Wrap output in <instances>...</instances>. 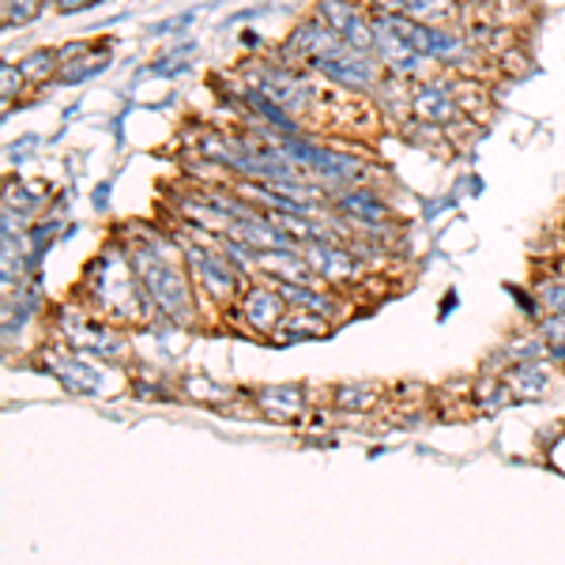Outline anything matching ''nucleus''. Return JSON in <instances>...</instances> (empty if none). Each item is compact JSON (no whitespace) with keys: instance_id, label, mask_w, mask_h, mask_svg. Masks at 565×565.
<instances>
[{"instance_id":"1","label":"nucleus","mask_w":565,"mask_h":565,"mask_svg":"<svg viewBox=\"0 0 565 565\" xmlns=\"http://www.w3.org/2000/svg\"><path fill=\"white\" fill-rule=\"evenodd\" d=\"M84 306L103 321L125 328V324H151L154 321V302L148 287L140 282L129 257V245H109L90 260L84 276Z\"/></svg>"},{"instance_id":"2","label":"nucleus","mask_w":565,"mask_h":565,"mask_svg":"<svg viewBox=\"0 0 565 565\" xmlns=\"http://www.w3.org/2000/svg\"><path fill=\"white\" fill-rule=\"evenodd\" d=\"M129 257L140 282L148 287L154 309L162 317H170L174 324H193L196 321V295H193V276H189L185 253L174 249L162 234L143 231L136 245H129Z\"/></svg>"},{"instance_id":"3","label":"nucleus","mask_w":565,"mask_h":565,"mask_svg":"<svg viewBox=\"0 0 565 565\" xmlns=\"http://www.w3.org/2000/svg\"><path fill=\"white\" fill-rule=\"evenodd\" d=\"M181 253H185V264H189V276H193L196 290L204 302L212 306H223V309H234L238 295L245 290L242 282V271L234 260H226V249H207L204 242H189L181 238Z\"/></svg>"},{"instance_id":"4","label":"nucleus","mask_w":565,"mask_h":565,"mask_svg":"<svg viewBox=\"0 0 565 565\" xmlns=\"http://www.w3.org/2000/svg\"><path fill=\"white\" fill-rule=\"evenodd\" d=\"M57 332H61V340L79 354H95V359H109V362H121L125 354H129V343H125L121 328L95 317L87 306L84 309L61 306Z\"/></svg>"},{"instance_id":"5","label":"nucleus","mask_w":565,"mask_h":565,"mask_svg":"<svg viewBox=\"0 0 565 565\" xmlns=\"http://www.w3.org/2000/svg\"><path fill=\"white\" fill-rule=\"evenodd\" d=\"M306 68L343 90H370V95L377 90L381 79H385V65L377 61V53L359 50V45H351V42H340L335 50H328L324 57L309 61Z\"/></svg>"},{"instance_id":"6","label":"nucleus","mask_w":565,"mask_h":565,"mask_svg":"<svg viewBox=\"0 0 565 565\" xmlns=\"http://www.w3.org/2000/svg\"><path fill=\"white\" fill-rule=\"evenodd\" d=\"M287 298H282L279 282H249L234 302V317L245 324V332L257 335V340H271L276 328L287 317Z\"/></svg>"},{"instance_id":"7","label":"nucleus","mask_w":565,"mask_h":565,"mask_svg":"<svg viewBox=\"0 0 565 565\" xmlns=\"http://www.w3.org/2000/svg\"><path fill=\"white\" fill-rule=\"evenodd\" d=\"M343 39L340 34L328 26L321 15H309V20H302L295 26V31L287 34V42L279 45V53L276 57L279 61H287V65H295V68H306L309 61H317V57H324L328 50H335Z\"/></svg>"},{"instance_id":"8","label":"nucleus","mask_w":565,"mask_h":565,"mask_svg":"<svg viewBox=\"0 0 565 565\" xmlns=\"http://www.w3.org/2000/svg\"><path fill=\"white\" fill-rule=\"evenodd\" d=\"M313 12L321 15L343 42L359 45V50H373V12L362 0H317Z\"/></svg>"},{"instance_id":"9","label":"nucleus","mask_w":565,"mask_h":565,"mask_svg":"<svg viewBox=\"0 0 565 565\" xmlns=\"http://www.w3.org/2000/svg\"><path fill=\"white\" fill-rule=\"evenodd\" d=\"M42 366L57 373V381H65V388L79 392V396H103V392H109L106 373L98 366H90L87 354L72 351L68 343L65 348H53L50 359H42Z\"/></svg>"},{"instance_id":"10","label":"nucleus","mask_w":565,"mask_h":565,"mask_svg":"<svg viewBox=\"0 0 565 565\" xmlns=\"http://www.w3.org/2000/svg\"><path fill=\"white\" fill-rule=\"evenodd\" d=\"M306 260L313 268L317 279H324L328 287H348L362 276V260L351 249H343L340 242H309Z\"/></svg>"},{"instance_id":"11","label":"nucleus","mask_w":565,"mask_h":565,"mask_svg":"<svg viewBox=\"0 0 565 565\" xmlns=\"http://www.w3.org/2000/svg\"><path fill=\"white\" fill-rule=\"evenodd\" d=\"M335 207H340V212L348 215V218H354V223L366 226V234H373V238H377V223H388V218H392L385 200L366 193V189H359V185L343 189L340 200H335Z\"/></svg>"},{"instance_id":"12","label":"nucleus","mask_w":565,"mask_h":565,"mask_svg":"<svg viewBox=\"0 0 565 565\" xmlns=\"http://www.w3.org/2000/svg\"><path fill=\"white\" fill-rule=\"evenodd\" d=\"M332 332V321L321 313H309V309H287V317H282V324L276 328V335H271V343H302V340H321V335Z\"/></svg>"},{"instance_id":"13","label":"nucleus","mask_w":565,"mask_h":565,"mask_svg":"<svg viewBox=\"0 0 565 565\" xmlns=\"http://www.w3.org/2000/svg\"><path fill=\"white\" fill-rule=\"evenodd\" d=\"M404 15L430 26H457L460 0H404Z\"/></svg>"},{"instance_id":"14","label":"nucleus","mask_w":565,"mask_h":565,"mask_svg":"<svg viewBox=\"0 0 565 565\" xmlns=\"http://www.w3.org/2000/svg\"><path fill=\"white\" fill-rule=\"evenodd\" d=\"M302 399H306V388L298 385H282V388H260L257 392V404L264 415H276V418H287V415H298L302 412Z\"/></svg>"},{"instance_id":"15","label":"nucleus","mask_w":565,"mask_h":565,"mask_svg":"<svg viewBox=\"0 0 565 565\" xmlns=\"http://www.w3.org/2000/svg\"><path fill=\"white\" fill-rule=\"evenodd\" d=\"M505 385L513 396H543V392L551 388V373L540 370L532 359H527L513 373H505Z\"/></svg>"},{"instance_id":"16","label":"nucleus","mask_w":565,"mask_h":565,"mask_svg":"<svg viewBox=\"0 0 565 565\" xmlns=\"http://www.w3.org/2000/svg\"><path fill=\"white\" fill-rule=\"evenodd\" d=\"M72 53H76V57H84V53H87V42H72V45H65V50H61V61L72 57ZM106 65H109V53H98V57H95V61H87V65L61 68V76H65L68 84H76V79H87V76H95V72H103Z\"/></svg>"},{"instance_id":"17","label":"nucleus","mask_w":565,"mask_h":565,"mask_svg":"<svg viewBox=\"0 0 565 565\" xmlns=\"http://www.w3.org/2000/svg\"><path fill=\"white\" fill-rule=\"evenodd\" d=\"M20 72L26 76V84H42V79H50L61 72V53H45V50L31 53V57L20 61Z\"/></svg>"},{"instance_id":"18","label":"nucleus","mask_w":565,"mask_h":565,"mask_svg":"<svg viewBox=\"0 0 565 565\" xmlns=\"http://www.w3.org/2000/svg\"><path fill=\"white\" fill-rule=\"evenodd\" d=\"M0 8H4V26H23L39 20L45 0H0Z\"/></svg>"},{"instance_id":"19","label":"nucleus","mask_w":565,"mask_h":565,"mask_svg":"<svg viewBox=\"0 0 565 565\" xmlns=\"http://www.w3.org/2000/svg\"><path fill=\"white\" fill-rule=\"evenodd\" d=\"M335 399H340V407H348V412H366L370 399H377V388H373V385H351V388L335 392Z\"/></svg>"},{"instance_id":"20","label":"nucleus","mask_w":565,"mask_h":565,"mask_svg":"<svg viewBox=\"0 0 565 565\" xmlns=\"http://www.w3.org/2000/svg\"><path fill=\"white\" fill-rule=\"evenodd\" d=\"M540 302L551 309V313H565V279H551L540 287Z\"/></svg>"},{"instance_id":"21","label":"nucleus","mask_w":565,"mask_h":565,"mask_svg":"<svg viewBox=\"0 0 565 565\" xmlns=\"http://www.w3.org/2000/svg\"><path fill=\"white\" fill-rule=\"evenodd\" d=\"M23 84H26V76L20 72V65H15V68L8 65V68H4V106L12 103V95H20Z\"/></svg>"},{"instance_id":"22","label":"nucleus","mask_w":565,"mask_h":565,"mask_svg":"<svg viewBox=\"0 0 565 565\" xmlns=\"http://www.w3.org/2000/svg\"><path fill=\"white\" fill-rule=\"evenodd\" d=\"M373 15H385V12H404V0H362Z\"/></svg>"},{"instance_id":"23","label":"nucleus","mask_w":565,"mask_h":565,"mask_svg":"<svg viewBox=\"0 0 565 565\" xmlns=\"http://www.w3.org/2000/svg\"><path fill=\"white\" fill-rule=\"evenodd\" d=\"M57 4V12H84V8L98 4V0H53Z\"/></svg>"},{"instance_id":"24","label":"nucleus","mask_w":565,"mask_h":565,"mask_svg":"<svg viewBox=\"0 0 565 565\" xmlns=\"http://www.w3.org/2000/svg\"><path fill=\"white\" fill-rule=\"evenodd\" d=\"M562 242H565V226H562Z\"/></svg>"}]
</instances>
